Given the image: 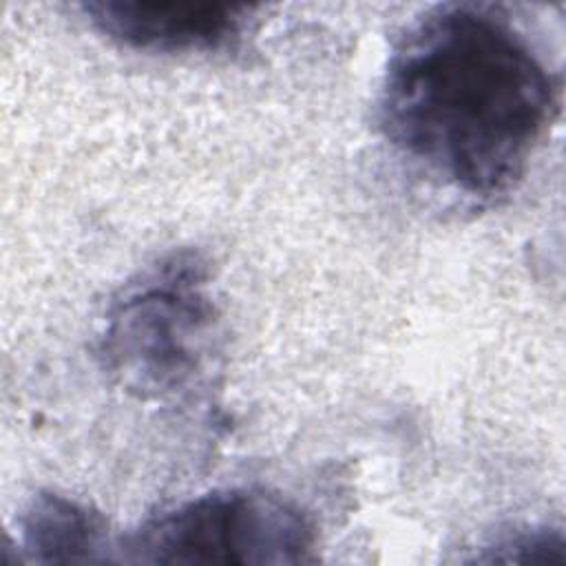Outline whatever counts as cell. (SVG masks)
<instances>
[{
	"mask_svg": "<svg viewBox=\"0 0 566 566\" xmlns=\"http://www.w3.org/2000/svg\"><path fill=\"white\" fill-rule=\"evenodd\" d=\"M314 526L281 495L212 491L159 513L122 551L142 564H301L312 559Z\"/></svg>",
	"mask_w": 566,
	"mask_h": 566,
	"instance_id": "obj_3",
	"label": "cell"
},
{
	"mask_svg": "<svg viewBox=\"0 0 566 566\" xmlns=\"http://www.w3.org/2000/svg\"><path fill=\"white\" fill-rule=\"evenodd\" d=\"M22 548L40 564L97 562L106 546V522L99 513L55 493H42L27 506Z\"/></svg>",
	"mask_w": 566,
	"mask_h": 566,
	"instance_id": "obj_5",
	"label": "cell"
},
{
	"mask_svg": "<svg viewBox=\"0 0 566 566\" xmlns=\"http://www.w3.org/2000/svg\"><path fill=\"white\" fill-rule=\"evenodd\" d=\"M88 20L111 40L153 53L217 51L241 38L250 13L241 4L88 2Z\"/></svg>",
	"mask_w": 566,
	"mask_h": 566,
	"instance_id": "obj_4",
	"label": "cell"
},
{
	"mask_svg": "<svg viewBox=\"0 0 566 566\" xmlns=\"http://www.w3.org/2000/svg\"><path fill=\"white\" fill-rule=\"evenodd\" d=\"M203 285L201 263L175 256L124 292L99 345L106 371L146 398L192 389L214 329V305Z\"/></svg>",
	"mask_w": 566,
	"mask_h": 566,
	"instance_id": "obj_2",
	"label": "cell"
},
{
	"mask_svg": "<svg viewBox=\"0 0 566 566\" xmlns=\"http://www.w3.org/2000/svg\"><path fill=\"white\" fill-rule=\"evenodd\" d=\"M557 84L531 42L482 4H440L391 49L378 124L394 150L442 186L506 195L553 122Z\"/></svg>",
	"mask_w": 566,
	"mask_h": 566,
	"instance_id": "obj_1",
	"label": "cell"
},
{
	"mask_svg": "<svg viewBox=\"0 0 566 566\" xmlns=\"http://www.w3.org/2000/svg\"><path fill=\"white\" fill-rule=\"evenodd\" d=\"M502 553H495L486 559H497V562H537V564H546V562H557L562 564V537L553 535L548 531H533V533H524L517 535L513 539H506L502 544L495 546Z\"/></svg>",
	"mask_w": 566,
	"mask_h": 566,
	"instance_id": "obj_6",
	"label": "cell"
}]
</instances>
